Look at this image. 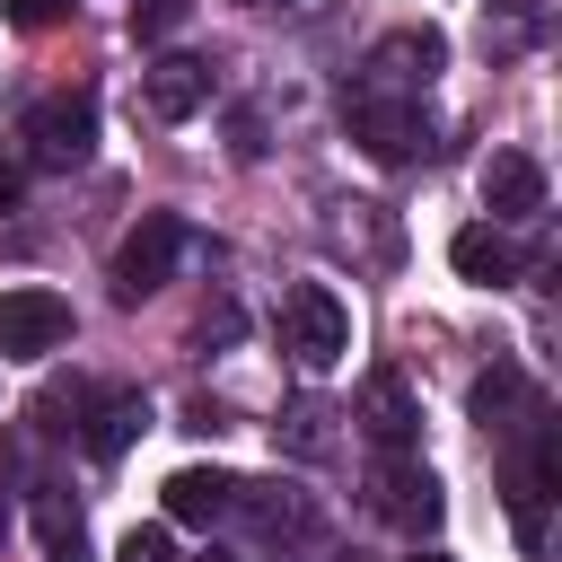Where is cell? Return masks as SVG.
Segmentation results:
<instances>
[{
  "mask_svg": "<svg viewBox=\"0 0 562 562\" xmlns=\"http://www.w3.org/2000/svg\"><path fill=\"white\" fill-rule=\"evenodd\" d=\"M0 18H9L18 35H44L53 18H70V0H0Z\"/></svg>",
  "mask_w": 562,
  "mask_h": 562,
  "instance_id": "19",
  "label": "cell"
},
{
  "mask_svg": "<svg viewBox=\"0 0 562 562\" xmlns=\"http://www.w3.org/2000/svg\"><path fill=\"white\" fill-rule=\"evenodd\" d=\"M483 211H492V220H536V211H544V167H536L527 149H492V167H483Z\"/></svg>",
  "mask_w": 562,
  "mask_h": 562,
  "instance_id": "11",
  "label": "cell"
},
{
  "mask_svg": "<svg viewBox=\"0 0 562 562\" xmlns=\"http://www.w3.org/2000/svg\"><path fill=\"white\" fill-rule=\"evenodd\" d=\"M272 430H281V439H290L299 457H325V448H334V439H325V404H290V413H281Z\"/></svg>",
  "mask_w": 562,
  "mask_h": 562,
  "instance_id": "18",
  "label": "cell"
},
{
  "mask_svg": "<svg viewBox=\"0 0 562 562\" xmlns=\"http://www.w3.org/2000/svg\"><path fill=\"white\" fill-rule=\"evenodd\" d=\"M158 492H167V518H176V527H211V518H228V501H237V483L211 474V465H176Z\"/></svg>",
  "mask_w": 562,
  "mask_h": 562,
  "instance_id": "13",
  "label": "cell"
},
{
  "mask_svg": "<svg viewBox=\"0 0 562 562\" xmlns=\"http://www.w3.org/2000/svg\"><path fill=\"white\" fill-rule=\"evenodd\" d=\"M70 342V299L44 290V281H18L0 290V360H44Z\"/></svg>",
  "mask_w": 562,
  "mask_h": 562,
  "instance_id": "6",
  "label": "cell"
},
{
  "mask_svg": "<svg viewBox=\"0 0 562 562\" xmlns=\"http://www.w3.org/2000/svg\"><path fill=\"white\" fill-rule=\"evenodd\" d=\"M35 544H44V562H88V518L61 501V492H35Z\"/></svg>",
  "mask_w": 562,
  "mask_h": 562,
  "instance_id": "15",
  "label": "cell"
},
{
  "mask_svg": "<svg viewBox=\"0 0 562 562\" xmlns=\"http://www.w3.org/2000/svg\"><path fill=\"white\" fill-rule=\"evenodd\" d=\"M255 9H281V0H255Z\"/></svg>",
  "mask_w": 562,
  "mask_h": 562,
  "instance_id": "24",
  "label": "cell"
},
{
  "mask_svg": "<svg viewBox=\"0 0 562 562\" xmlns=\"http://www.w3.org/2000/svg\"><path fill=\"white\" fill-rule=\"evenodd\" d=\"M413 562H439V553H413Z\"/></svg>",
  "mask_w": 562,
  "mask_h": 562,
  "instance_id": "23",
  "label": "cell"
},
{
  "mask_svg": "<svg viewBox=\"0 0 562 562\" xmlns=\"http://www.w3.org/2000/svg\"><path fill=\"white\" fill-rule=\"evenodd\" d=\"M114 562H176V544H167V527H132Z\"/></svg>",
  "mask_w": 562,
  "mask_h": 562,
  "instance_id": "20",
  "label": "cell"
},
{
  "mask_svg": "<svg viewBox=\"0 0 562 562\" xmlns=\"http://www.w3.org/2000/svg\"><path fill=\"white\" fill-rule=\"evenodd\" d=\"M176 255H184V220H176V211H149V220L114 246V290H123V299H149V290L176 272Z\"/></svg>",
  "mask_w": 562,
  "mask_h": 562,
  "instance_id": "8",
  "label": "cell"
},
{
  "mask_svg": "<svg viewBox=\"0 0 562 562\" xmlns=\"http://www.w3.org/2000/svg\"><path fill=\"white\" fill-rule=\"evenodd\" d=\"M281 351L299 369H334L351 351V307L325 281H290V299H281Z\"/></svg>",
  "mask_w": 562,
  "mask_h": 562,
  "instance_id": "2",
  "label": "cell"
},
{
  "mask_svg": "<svg viewBox=\"0 0 562 562\" xmlns=\"http://www.w3.org/2000/svg\"><path fill=\"white\" fill-rule=\"evenodd\" d=\"M439 61H448V35L439 26H395V35L369 44V61H360L351 88H369V97H422L439 79Z\"/></svg>",
  "mask_w": 562,
  "mask_h": 562,
  "instance_id": "3",
  "label": "cell"
},
{
  "mask_svg": "<svg viewBox=\"0 0 562 562\" xmlns=\"http://www.w3.org/2000/svg\"><path fill=\"white\" fill-rule=\"evenodd\" d=\"M184 18H193V0H132V35H140V44L184 35Z\"/></svg>",
  "mask_w": 562,
  "mask_h": 562,
  "instance_id": "17",
  "label": "cell"
},
{
  "mask_svg": "<svg viewBox=\"0 0 562 562\" xmlns=\"http://www.w3.org/2000/svg\"><path fill=\"white\" fill-rule=\"evenodd\" d=\"M342 123H351V140L378 167H404L422 149V97H369V88H351L342 97Z\"/></svg>",
  "mask_w": 562,
  "mask_h": 562,
  "instance_id": "7",
  "label": "cell"
},
{
  "mask_svg": "<svg viewBox=\"0 0 562 562\" xmlns=\"http://www.w3.org/2000/svg\"><path fill=\"white\" fill-rule=\"evenodd\" d=\"M553 422L536 413L527 422V439H518V457H509V527H518V544L527 553H544L553 544V518H544V501H553Z\"/></svg>",
  "mask_w": 562,
  "mask_h": 562,
  "instance_id": "4",
  "label": "cell"
},
{
  "mask_svg": "<svg viewBox=\"0 0 562 562\" xmlns=\"http://www.w3.org/2000/svg\"><path fill=\"white\" fill-rule=\"evenodd\" d=\"M448 263H457L465 281H483V290H509V281H518V246H509L501 228H483V220L448 237Z\"/></svg>",
  "mask_w": 562,
  "mask_h": 562,
  "instance_id": "14",
  "label": "cell"
},
{
  "mask_svg": "<svg viewBox=\"0 0 562 562\" xmlns=\"http://www.w3.org/2000/svg\"><path fill=\"white\" fill-rule=\"evenodd\" d=\"M202 562H228V553H202Z\"/></svg>",
  "mask_w": 562,
  "mask_h": 562,
  "instance_id": "25",
  "label": "cell"
},
{
  "mask_svg": "<svg viewBox=\"0 0 562 562\" xmlns=\"http://www.w3.org/2000/svg\"><path fill=\"white\" fill-rule=\"evenodd\" d=\"M228 149H237V158H263V114H255V105L228 114Z\"/></svg>",
  "mask_w": 562,
  "mask_h": 562,
  "instance_id": "21",
  "label": "cell"
},
{
  "mask_svg": "<svg viewBox=\"0 0 562 562\" xmlns=\"http://www.w3.org/2000/svg\"><path fill=\"white\" fill-rule=\"evenodd\" d=\"M79 413H88V422H79V448H88L97 465H114V457H123V448H132V439L149 430V395H140V386H114V395H88Z\"/></svg>",
  "mask_w": 562,
  "mask_h": 562,
  "instance_id": "10",
  "label": "cell"
},
{
  "mask_svg": "<svg viewBox=\"0 0 562 562\" xmlns=\"http://www.w3.org/2000/svg\"><path fill=\"white\" fill-rule=\"evenodd\" d=\"M193 105H211V61L167 53V61L140 70V114H149V123H184Z\"/></svg>",
  "mask_w": 562,
  "mask_h": 562,
  "instance_id": "9",
  "label": "cell"
},
{
  "mask_svg": "<svg viewBox=\"0 0 562 562\" xmlns=\"http://www.w3.org/2000/svg\"><path fill=\"white\" fill-rule=\"evenodd\" d=\"M360 422H369L378 457L413 448V430H422V413H413V386H404L395 369H369V386H360Z\"/></svg>",
  "mask_w": 562,
  "mask_h": 562,
  "instance_id": "12",
  "label": "cell"
},
{
  "mask_svg": "<svg viewBox=\"0 0 562 562\" xmlns=\"http://www.w3.org/2000/svg\"><path fill=\"white\" fill-rule=\"evenodd\" d=\"M18 140H26V158H35V167H79V158L97 149V105H88L79 88L35 97V105L18 114Z\"/></svg>",
  "mask_w": 562,
  "mask_h": 562,
  "instance_id": "5",
  "label": "cell"
},
{
  "mask_svg": "<svg viewBox=\"0 0 562 562\" xmlns=\"http://www.w3.org/2000/svg\"><path fill=\"white\" fill-rule=\"evenodd\" d=\"M465 404H474V422H483V430H501V413H509V404H536V395H527V378H518V369H492V378H474V395H465Z\"/></svg>",
  "mask_w": 562,
  "mask_h": 562,
  "instance_id": "16",
  "label": "cell"
},
{
  "mask_svg": "<svg viewBox=\"0 0 562 562\" xmlns=\"http://www.w3.org/2000/svg\"><path fill=\"white\" fill-rule=\"evenodd\" d=\"M9 202H18V167H0V211H9Z\"/></svg>",
  "mask_w": 562,
  "mask_h": 562,
  "instance_id": "22",
  "label": "cell"
},
{
  "mask_svg": "<svg viewBox=\"0 0 562 562\" xmlns=\"http://www.w3.org/2000/svg\"><path fill=\"white\" fill-rule=\"evenodd\" d=\"M369 518L378 527H395V536H430L439 518H448V501H439V474L413 457V448H395V457H378L369 465Z\"/></svg>",
  "mask_w": 562,
  "mask_h": 562,
  "instance_id": "1",
  "label": "cell"
}]
</instances>
